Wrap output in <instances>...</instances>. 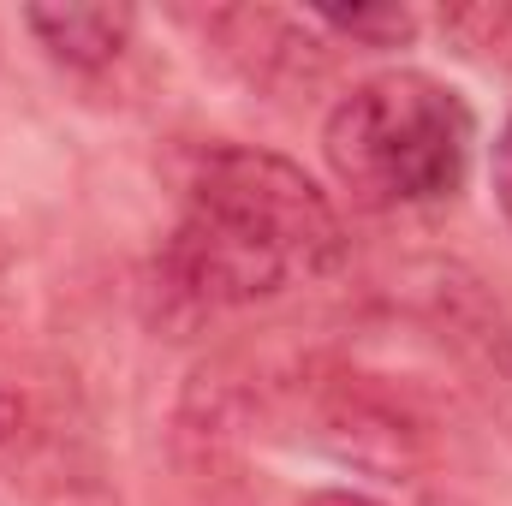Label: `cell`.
<instances>
[{"instance_id":"obj_1","label":"cell","mask_w":512,"mask_h":506,"mask_svg":"<svg viewBox=\"0 0 512 506\" xmlns=\"http://www.w3.org/2000/svg\"><path fill=\"white\" fill-rule=\"evenodd\" d=\"M346 233L304 167L268 149H209L185 221L167 245V274L197 304H256L292 280L340 268Z\"/></svg>"},{"instance_id":"obj_2","label":"cell","mask_w":512,"mask_h":506,"mask_svg":"<svg viewBox=\"0 0 512 506\" xmlns=\"http://www.w3.org/2000/svg\"><path fill=\"white\" fill-rule=\"evenodd\" d=\"M477 120L459 90L429 72L364 78L322 126V155L334 179L364 209H417L465 185Z\"/></svg>"},{"instance_id":"obj_3","label":"cell","mask_w":512,"mask_h":506,"mask_svg":"<svg viewBox=\"0 0 512 506\" xmlns=\"http://www.w3.org/2000/svg\"><path fill=\"white\" fill-rule=\"evenodd\" d=\"M24 24L36 30V42L66 60V66H108L131 36V12L126 6H30Z\"/></svg>"},{"instance_id":"obj_4","label":"cell","mask_w":512,"mask_h":506,"mask_svg":"<svg viewBox=\"0 0 512 506\" xmlns=\"http://www.w3.org/2000/svg\"><path fill=\"white\" fill-rule=\"evenodd\" d=\"M441 30L471 60H489V66H507L512 72V0H495V6H447Z\"/></svg>"},{"instance_id":"obj_5","label":"cell","mask_w":512,"mask_h":506,"mask_svg":"<svg viewBox=\"0 0 512 506\" xmlns=\"http://www.w3.org/2000/svg\"><path fill=\"white\" fill-rule=\"evenodd\" d=\"M316 24H328V30L352 36V42H370V48H399V42H411V36H417V18H411L405 6H352V12L322 6V12H316Z\"/></svg>"},{"instance_id":"obj_6","label":"cell","mask_w":512,"mask_h":506,"mask_svg":"<svg viewBox=\"0 0 512 506\" xmlns=\"http://www.w3.org/2000/svg\"><path fill=\"white\" fill-rule=\"evenodd\" d=\"M495 203H501V215L512 221V126L495 143Z\"/></svg>"},{"instance_id":"obj_7","label":"cell","mask_w":512,"mask_h":506,"mask_svg":"<svg viewBox=\"0 0 512 506\" xmlns=\"http://www.w3.org/2000/svg\"><path fill=\"white\" fill-rule=\"evenodd\" d=\"M304 506H382V501H370V495H352V489H322V495H310Z\"/></svg>"}]
</instances>
